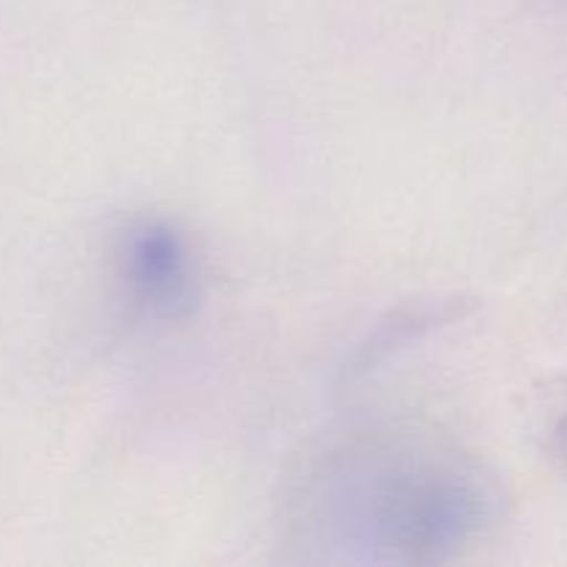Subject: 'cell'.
<instances>
[{
    "label": "cell",
    "mask_w": 567,
    "mask_h": 567,
    "mask_svg": "<svg viewBox=\"0 0 567 567\" xmlns=\"http://www.w3.org/2000/svg\"><path fill=\"white\" fill-rule=\"evenodd\" d=\"M120 280L127 297L153 316H177L192 305L194 258L166 225H138L122 241Z\"/></svg>",
    "instance_id": "1"
}]
</instances>
